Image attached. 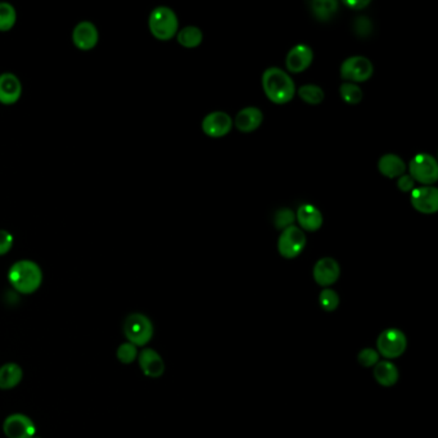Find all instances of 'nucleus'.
<instances>
[{
  "mask_svg": "<svg viewBox=\"0 0 438 438\" xmlns=\"http://www.w3.org/2000/svg\"><path fill=\"white\" fill-rule=\"evenodd\" d=\"M16 11L8 3H0V31H9L16 23Z\"/></svg>",
  "mask_w": 438,
  "mask_h": 438,
  "instance_id": "obj_26",
  "label": "nucleus"
},
{
  "mask_svg": "<svg viewBox=\"0 0 438 438\" xmlns=\"http://www.w3.org/2000/svg\"><path fill=\"white\" fill-rule=\"evenodd\" d=\"M22 85L13 73H3L0 76V102L3 105H14L21 97Z\"/></svg>",
  "mask_w": 438,
  "mask_h": 438,
  "instance_id": "obj_16",
  "label": "nucleus"
},
{
  "mask_svg": "<svg viewBox=\"0 0 438 438\" xmlns=\"http://www.w3.org/2000/svg\"><path fill=\"white\" fill-rule=\"evenodd\" d=\"M357 361L360 365L365 367H374L377 362H379V353L374 348H364L357 356Z\"/></svg>",
  "mask_w": 438,
  "mask_h": 438,
  "instance_id": "obj_30",
  "label": "nucleus"
},
{
  "mask_svg": "<svg viewBox=\"0 0 438 438\" xmlns=\"http://www.w3.org/2000/svg\"><path fill=\"white\" fill-rule=\"evenodd\" d=\"M179 22L175 12L167 7L153 9L149 16V30L155 39L167 42L177 35Z\"/></svg>",
  "mask_w": 438,
  "mask_h": 438,
  "instance_id": "obj_3",
  "label": "nucleus"
},
{
  "mask_svg": "<svg viewBox=\"0 0 438 438\" xmlns=\"http://www.w3.org/2000/svg\"><path fill=\"white\" fill-rule=\"evenodd\" d=\"M306 247V235L304 232L292 225L287 229L282 230V234L278 240V249L279 254H282L284 259H296Z\"/></svg>",
  "mask_w": 438,
  "mask_h": 438,
  "instance_id": "obj_7",
  "label": "nucleus"
},
{
  "mask_svg": "<svg viewBox=\"0 0 438 438\" xmlns=\"http://www.w3.org/2000/svg\"><path fill=\"white\" fill-rule=\"evenodd\" d=\"M369 3L370 1H345V4H346L347 7L351 8L353 11H359L361 8L367 7L369 6Z\"/></svg>",
  "mask_w": 438,
  "mask_h": 438,
  "instance_id": "obj_34",
  "label": "nucleus"
},
{
  "mask_svg": "<svg viewBox=\"0 0 438 438\" xmlns=\"http://www.w3.org/2000/svg\"><path fill=\"white\" fill-rule=\"evenodd\" d=\"M22 377L23 372L21 367L14 362H8L0 367V389H14L22 381Z\"/></svg>",
  "mask_w": 438,
  "mask_h": 438,
  "instance_id": "obj_21",
  "label": "nucleus"
},
{
  "mask_svg": "<svg viewBox=\"0 0 438 438\" xmlns=\"http://www.w3.org/2000/svg\"><path fill=\"white\" fill-rule=\"evenodd\" d=\"M397 179H398V180H397V188H398L400 191L408 193V191H414V189H415V180L410 177V175H405V174H403V175L397 177Z\"/></svg>",
  "mask_w": 438,
  "mask_h": 438,
  "instance_id": "obj_33",
  "label": "nucleus"
},
{
  "mask_svg": "<svg viewBox=\"0 0 438 438\" xmlns=\"http://www.w3.org/2000/svg\"><path fill=\"white\" fill-rule=\"evenodd\" d=\"M373 71V64L365 57H350L341 66V76L347 83H364L372 78Z\"/></svg>",
  "mask_w": 438,
  "mask_h": 438,
  "instance_id": "obj_8",
  "label": "nucleus"
},
{
  "mask_svg": "<svg viewBox=\"0 0 438 438\" xmlns=\"http://www.w3.org/2000/svg\"><path fill=\"white\" fill-rule=\"evenodd\" d=\"M300 98L304 100V103L310 105V106H318L325 98L323 89L318 85H304L300 88L298 90Z\"/></svg>",
  "mask_w": 438,
  "mask_h": 438,
  "instance_id": "obj_24",
  "label": "nucleus"
},
{
  "mask_svg": "<svg viewBox=\"0 0 438 438\" xmlns=\"http://www.w3.org/2000/svg\"><path fill=\"white\" fill-rule=\"evenodd\" d=\"M296 219L300 226L306 232H316L323 225V215L318 207L310 203L300 206L297 210Z\"/></svg>",
  "mask_w": 438,
  "mask_h": 438,
  "instance_id": "obj_17",
  "label": "nucleus"
},
{
  "mask_svg": "<svg viewBox=\"0 0 438 438\" xmlns=\"http://www.w3.org/2000/svg\"><path fill=\"white\" fill-rule=\"evenodd\" d=\"M409 175L418 183L432 185L438 180V163L433 155L419 153L409 163Z\"/></svg>",
  "mask_w": 438,
  "mask_h": 438,
  "instance_id": "obj_6",
  "label": "nucleus"
},
{
  "mask_svg": "<svg viewBox=\"0 0 438 438\" xmlns=\"http://www.w3.org/2000/svg\"><path fill=\"white\" fill-rule=\"evenodd\" d=\"M233 127L232 117L225 112L216 111L208 113L202 121V130L210 138H223L230 133Z\"/></svg>",
  "mask_w": 438,
  "mask_h": 438,
  "instance_id": "obj_9",
  "label": "nucleus"
},
{
  "mask_svg": "<svg viewBox=\"0 0 438 438\" xmlns=\"http://www.w3.org/2000/svg\"><path fill=\"white\" fill-rule=\"evenodd\" d=\"M341 268L332 257L320 259L314 266V279L321 287H329L338 280Z\"/></svg>",
  "mask_w": 438,
  "mask_h": 438,
  "instance_id": "obj_12",
  "label": "nucleus"
},
{
  "mask_svg": "<svg viewBox=\"0 0 438 438\" xmlns=\"http://www.w3.org/2000/svg\"><path fill=\"white\" fill-rule=\"evenodd\" d=\"M312 59H314V52L310 47L304 44H298L290 50L285 59V64H287L288 71L292 73H301L310 67Z\"/></svg>",
  "mask_w": 438,
  "mask_h": 438,
  "instance_id": "obj_13",
  "label": "nucleus"
},
{
  "mask_svg": "<svg viewBox=\"0 0 438 438\" xmlns=\"http://www.w3.org/2000/svg\"><path fill=\"white\" fill-rule=\"evenodd\" d=\"M73 44L78 49L90 50L98 42V31L92 22L83 21L78 23L72 34Z\"/></svg>",
  "mask_w": 438,
  "mask_h": 438,
  "instance_id": "obj_14",
  "label": "nucleus"
},
{
  "mask_svg": "<svg viewBox=\"0 0 438 438\" xmlns=\"http://www.w3.org/2000/svg\"><path fill=\"white\" fill-rule=\"evenodd\" d=\"M9 282L16 290L23 295L34 293L42 282V273L35 262L23 260L14 264L9 270Z\"/></svg>",
  "mask_w": 438,
  "mask_h": 438,
  "instance_id": "obj_2",
  "label": "nucleus"
},
{
  "mask_svg": "<svg viewBox=\"0 0 438 438\" xmlns=\"http://www.w3.org/2000/svg\"><path fill=\"white\" fill-rule=\"evenodd\" d=\"M378 169L381 171L383 177L396 179V177H400L405 174L406 165L403 162L401 157L393 155V153H389V155H381V160L378 162Z\"/></svg>",
  "mask_w": 438,
  "mask_h": 438,
  "instance_id": "obj_19",
  "label": "nucleus"
},
{
  "mask_svg": "<svg viewBox=\"0 0 438 438\" xmlns=\"http://www.w3.org/2000/svg\"><path fill=\"white\" fill-rule=\"evenodd\" d=\"M311 11L319 21H328L338 11V3L334 0H316L311 1Z\"/></svg>",
  "mask_w": 438,
  "mask_h": 438,
  "instance_id": "obj_22",
  "label": "nucleus"
},
{
  "mask_svg": "<svg viewBox=\"0 0 438 438\" xmlns=\"http://www.w3.org/2000/svg\"><path fill=\"white\" fill-rule=\"evenodd\" d=\"M3 430L8 438H32L35 436V424L23 414L9 415Z\"/></svg>",
  "mask_w": 438,
  "mask_h": 438,
  "instance_id": "obj_10",
  "label": "nucleus"
},
{
  "mask_svg": "<svg viewBox=\"0 0 438 438\" xmlns=\"http://www.w3.org/2000/svg\"><path fill=\"white\" fill-rule=\"evenodd\" d=\"M202 40H203V34L196 26L184 28L177 34V42L185 48H196L198 45H201Z\"/></svg>",
  "mask_w": 438,
  "mask_h": 438,
  "instance_id": "obj_23",
  "label": "nucleus"
},
{
  "mask_svg": "<svg viewBox=\"0 0 438 438\" xmlns=\"http://www.w3.org/2000/svg\"><path fill=\"white\" fill-rule=\"evenodd\" d=\"M341 97L343 99V102H346L347 105H359L362 99V90L356 84L353 83H343L339 88Z\"/></svg>",
  "mask_w": 438,
  "mask_h": 438,
  "instance_id": "obj_25",
  "label": "nucleus"
},
{
  "mask_svg": "<svg viewBox=\"0 0 438 438\" xmlns=\"http://www.w3.org/2000/svg\"><path fill=\"white\" fill-rule=\"evenodd\" d=\"M262 121L264 113L261 112V110H259L257 107H247L243 108L235 116L234 124L242 133H252L261 126Z\"/></svg>",
  "mask_w": 438,
  "mask_h": 438,
  "instance_id": "obj_15",
  "label": "nucleus"
},
{
  "mask_svg": "<svg viewBox=\"0 0 438 438\" xmlns=\"http://www.w3.org/2000/svg\"><path fill=\"white\" fill-rule=\"evenodd\" d=\"M139 365L144 375L150 378H158L165 372L162 357L152 348H146L139 355Z\"/></svg>",
  "mask_w": 438,
  "mask_h": 438,
  "instance_id": "obj_18",
  "label": "nucleus"
},
{
  "mask_svg": "<svg viewBox=\"0 0 438 438\" xmlns=\"http://www.w3.org/2000/svg\"><path fill=\"white\" fill-rule=\"evenodd\" d=\"M353 31L356 32V35L361 36V37L370 35L372 31H373L372 21L367 17L356 18L355 22H353Z\"/></svg>",
  "mask_w": 438,
  "mask_h": 438,
  "instance_id": "obj_31",
  "label": "nucleus"
},
{
  "mask_svg": "<svg viewBox=\"0 0 438 438\" xmlns=\"http://www.w3.org/2000/svg\"><path fill=\"white\" fill-rule=\"evenodd\" d=\"M136 356H138L136 346H134V345L130 343V342L122 343V345L117 348V359H119L122 364H131V362L136 359Z\"/></svg>",
  "mask_w": 438,
  "mask_h": 438,
  "instance_id": "obj_29",
  "label": "nucleus"
},
{
  "mask_svg": "<svg viewBox=\"0 0 438 438\" xmlns=\"http://www.w3.org/2000/svg\"><path fill=\"white\" fill-rule=\"evenodd\" d=\"M319 302H320V306L323 307V310L326 311V312H332L338 307L339 296L336 290L325 288V290H321V293L319 296Z\"/></svg>",
  "mask_w": 438,
  "mask_h": 438,
  "instance_id": "obj_27",
  "label": "nucleus"
},
{
  "mask_svg": "<svg viewBox=\"0 0 438 438\" xmlns=\"http://www.w3.org/2000/svg\"><path fill=\"white\" fill-rule=\"evenodd\" d=\"M375 381L383 387H392L398 381V369L391 361H379L373 370Z\"/></svg>",
  "mask_w": 438,
  "mask_h": 438,
  "instance_id": "obj_20",
  "label": "nucleus"
},
{
  "mask_svg": "<svg viewBox=\"0 0 438 438\" xmlns=\"http://www.w3.org/2000/svg\"><path fill=\"white\" fill-rule=\"evenodd\" d=\"M13 246V235L7 230H0V256L7 254Z\"/></svg>",
  "mask_w": 438,
  "mask_h": 438,
  "instance_id": "obj_32",
  "label": "nucleus"
},
{
  "mask_svg": "<svg viewBox=\"0 0 438 438\" xmlns=\"http://www.w3.org/2000/svg\"><path fill=\"white\" fill-rule=\"evenodd\" d=\"M264 92L273 103L285 105L296 94V85L287 72L279 67H270L262 75Z\"/></svg>",
  "mask_w": 438,
  "mask_h": 438,
  "instance_id": "obj_1",
  "label": "nucleus"
},
{
  "mask_svg": "<svg viewBox=\"0 0 438 438\" xmlns=\"http://www.w3.org/2000/svg\"><path fill=\"white\" fill-rule=\"evenodd\" d=\"M296 221V215L290 208H280L274 216V225L279 230H284L293 225Z\"/></svg>",
  "mask_w": 438,
  "mask_h": 438,
  "instance_id": "obj_28",
  "label": "nucleus"
},
{
  "mask_svg": "<svg viewBox=\"0 0 438 438\" xmlns=\"http://www.w3.org/2000/svg\"><path fill=\"white\" fill-rule=\"evenodd\" d=\"M410 202L417 211L434 213L438 210V191L434 187H422L411 191Z\"/></svg>",
  "mask_w": 438,
  "mask_h": 438,
  "instance_id": "obj_11",
  "label": "nucleus"
},
{
  "mask_svg": "<svg viewBox=\"0 0 438 438\" xmlns=\"http://www.w3.org/2000/svg\"><path fill=\"white\" fill-rule=\"evenodd\" d=\"M32 438H37V437H32Z\"/></svg>",
  "mask_w": 438,
  "mask_h": 438,
  "instance_id": "obj_35",
  "label": "nucleus"
},
{
  "mask_svg": "<svg viewBox=\"0 0 438 438\" xmlns=\"http://www.w3.org/2000/svg\"><path fill=\"white\" fill-rule=\"evenodd\" d=\"M378 353L386 359H397L408 348V338L403 331L397 328H389L379 334L377 339Z\"/></svg>",
  "mask_w": 438,
  "mask_h": 438,
  "instance_id": "obj_4",
  "label": "nucleus"
},
{
  "mask_svg": "<svg viewBox=\"0 0 438 438\" xmlns=\"http://www.w3.org/2000/svg\"><path fill=\"white\" fill-rule=\"evenodd\" d=\"M124 332L130 343L134 346H144L153 336V325L146 315L131 314L125 320Z\"/></svg>",
  "mask_w": 438,
  "mask_h": 438,
  "instance_id": "obj_5",
  "label": "nucleus"
}]
</instances>
